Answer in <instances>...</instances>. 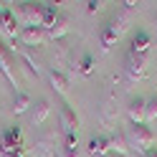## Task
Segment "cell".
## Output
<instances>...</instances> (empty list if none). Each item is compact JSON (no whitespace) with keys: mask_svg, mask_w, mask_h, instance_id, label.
Instances as JSON below:
<instances>
[{"mask_svg":"<svg viewBox=\"0 0 157 157\" xmlns=\"http://www.w3.org/2000/svg\"><path fill=\"white\" fill-rule=\"evenodd\" d=\"M127 23H129V10H122V13H117L114 18L106 21V25L101 28V33H99V41H101V48H104V51H106V48H112V46L122 38Z\"/></svg>","mask_w":157,"mask_h":157,"instance_id":"cell-1","label":"cell"},{"mask_svg":"<svg viewBox=\"0 0 157 157\" xmlns=\"http://www.w3.org/2000/svg\"><path fill=\"white\" fill-rule=\"evenodd\" d=\"M25 150V142H23V132L21 127L13 124L0 134V155H10V157H21Z\"/></svg>","mask_w":157,"mask_h":157,"instance_id":"cell-2","label":"cell"},{"mask_svg":"<svg viewBox=\"0 0 157 157\" xmlns=\"http://www.w3.org/2000/svg\"><path fill=\"white\" fill-rule=\"evenodd\" d=\"M15 18H21L23 25H43V3H18Z\"/></svg>","mask_w":157,"mask_h":157,"instance_id":"cell-3","label":"cell"},{"mask_svg":"<svg viewBox=\"0 0 157 157\" xmlns=\"http://www.w3.org/2000/svg\"><path fill=\"white\" fill-rule=\"evenodd\" d=\"M155 144V134L147 124H132V132H129V147H137L140 152L152 150Z\"/></svg>","mask_w":157,"mask_h":157,"instance_id":"cell-4","label":"cell"},{"mask_svg":"<svg viewBox=\"0 0 157 157\" xmlns=\"http://www.w3.org/2000/svg\"><path fill=\"white\" fill-rule=\"evenodd\" d=\"M0 33L8 36V38H18V33H21L15 10H13L8 3H0Z\"/></svg>","mask_w":157,"mask_h":157,"instance_id":"cell-5","label":"cell"},{"mask_svg":"<svg viewBox=\"0 0 157 157\" xmlns=\"http://www.w3.org/2000/svg\"><path fill=\"white\" fill-rule=\"evenodd\" d=\"M18 41L23 46H43L51 38H48V31L43 25H23L21 33H18Z\"/></svg>","mask_w":157,"mask_h":157,"instance_id":"cell-6","label":"cell"},{"mask_svg":"<svg viewBox=\"0 0 157 157\" xmlns=\"http://www.w3.org/2000/svg\"><path fill=\"white\" fill-rule=\"evenodd\" d=\"M144 71H147V58L127 53V58H124V74H127V78L134 84V81H140V78L144 76Z\"/></svg>","mask_w":157,"mask_h":157,"instance_id":"cell-7","label":"cell"},{"mask_svg":"<svg viewBox=\"0 0 157 157\" xmlns=\"http://www.w3.org/2000/svg\"><path fill=\"white\" fill-rule=\"evenodd\" d=\"M150 46H152L150 33H147V31H137V33L132 36V41H129V51H127V53H132V56H144V58H147Z\"/></svg>","mask_w":157,"mask_h":157,"instance_id":"cell-8","label":"cell"},{"mask_svg":"<svg viewBox=\"0 0 157 157\" xmlns=\"http://www.w3.org/2000/svg\"><path fill=\"white\" fill-rule=\"evenodd\" d=\"M58 117H61V129H63V134H76V132H78V117H76V112H74L68 104H61Z\"/></svg>","mask_w":157,"mask_h":157,"instance_id":"cell-9","label":"cell"},{"mask_svg":"<svg viewBox=\"0 0 157 157\" xmlns=\"http://www.w3.org/2000/svg\"><path fill=\"white\" fill-rule=\"evenodd\" d=\"M106 137V144H109V152H117L119 157H124L127 152V147H129V142H127V137H124V132H112V134H104Z\"/></svg>","mask_w":157,"mask_h":157,"instance_id":"cell-10","label":"cell"},{"mask_svg":"<svg viewBox=\"0 0 157 157\" xmlns=\"http://www.w3.org/2000/svg\"><path fill=\"white\" fill-rule=\"evenodd\" d=\"M127 114H129L132 124H144V96L132 99L129 106H127Z\"/></svg>","mask_w":157,"mask_h":157,"instance_id":"cell-11","label":"cell"},{"mask_svg":"<svg viewBox=\"0 0 157 157\" xmlns=\"http://www.w3.org/2000/svg\"><path fill=\"white\" fill-rule=\"evenodd\" d=\"M36 150L41 157H56V137L53 134H43L41 140L36 142Z\"/></svg>","mask_w":157,"mask_h":157,"instance_id":"cell-12","label":"cell"},{"mask_svg":"<svg viewBox=\"0 0 157 157\" xmlns=\"http://www.w3.org/2000/svg\"><path fill=\"white\" fill-rule=\"evenodd\" d=\"M78 155V137L76 134H63V144L58 157H76Z\"/></svg>","mask_w":157,"mask_h":157,"instance_id":"cell-13","label":"cell"},{"mask_svg":"<svg viewBox=\"0 0 157 157\" xmlns=\"http://www.w3.org/2000/svg\"><path fill=\"white\" fill-rule=\"evenodd\" d=\"M46 31H48V38H51V41H56V38H61L63 33H68V18L61 13V15H58L56 18V23L51 25V28H46Z\"/></svg>","mask_w":157,"mask_h":157,"instance_id":"cell-14","label":"cell"},{"mask_svg":"<svg viewBox=\"0 0 157 157\" xmlns=\"http://www.w3.org/2000/svg\"><path fill=\"white\" fill-rule=\"evenodd\" d=\"M86 152H89L91 157H96V155H106V152H109L106 137H104V134H99V137H91V140H89V147H86Z\"/></svg>","mask_w":157,"mask_h":157,"instance_id":"cell-15","label":"cell"},{"mask_svg":"<svg viewBox=\"0 0 157 157\" xmlns=\"http://www.w3.org/2000/svg\"><path fill=\"white\" fill-rule=\"evenodd\" d=\"M48 78H51L53 91H58V94H66V91H68V78H66L61 71H56V68H53V71L48 74Z\"/></svg>","mask_w":157,"mask_h":157,"instance_id":"cell-16","label":"cell"},{"mask_svg":"<svg viewBox=\"0 0 157 157\" xmlns=\"http://www.w3.org/2000/svg\"><path fill=\"white\" fill-rule=\"evenodd\" d=\"M48 114H51V104H48L46 99H41L36 104V109H33V124H43L48 119Z\"/></svg>","mask_w":157,"mask_h":157,"instance_id":"cell-17","label":"cell"},{"mask_svg":"<svg viewBox=\"0 0 157 157\" xmlns=\"http://www.w3.org/2000/svg\"><path fill=\"white\" fill-rule=\"evenodd\" d=\"M28 106H31V96L25 91H15V99H13V112L15 114H23Z\"/></svg>","mask_w":157,"mask_h":157,"instance_id":"cell-18","label":"cell"},{"mask_svg":"<svg viewBox=\"0 0 157 157\" xmlns=\"http://www.w3.org/2000/svg\"><path fill=\"white\" fill-rule=\"evenodd\" d=\"M152 119H157V94L144 99V122H152Z\"/></svg>","mask_w":157,"mask_h":157,"instance_id":"cell-19","label":"cell"},{"mask_svg":"<svg viewBox=\"0 0 157 157\" xmlns=\"http://www.w3.org/2000/svg\"><path fill=\"white\" fill-rule=\"evenodd\" d=\"M78 74H84V76H89L91 71H94V56L91 53H84L81 58H78Z\"/></svg>","mask_w":157,"mask_h":157,"instance_id":"cell-20","label":"cell"},{"mask_svg":"<svg viewBox=\"0 0 157 157\" xmlns=\"http://www.w3.org/2000/svg\"><path fill=\"white\" fill-rule=\"evenodd\" d=\"M86 10H89V13H96V10H101V3L91 0V3H86Z\"/></svg>","mask_w":157,"mask_h":157,"instance_id":"cell-21","label":"cell"},{"mask_svg":"<svg viewBox=\"0 0 157 157\" xmlns=\"http://www.w3.org/2000/svg\"><path fill=\"white\" fill-rule=\"evenodd\" d=\"M144 157H157V147H152V150H147Z\"/></svg>","mask_w":157,"mask_h":157,"instance_id":"cell-22","label":"cell"},{"mask_svg":"<svg viewBox=\"0 0 157 157\" xmlns=\"http://www.w3.org/2000/svg\"><path fill=\"white\" fill-rule=\"evenodd\" d=\"M0 157H10V155H0Z\"/></svg>","mask_w":157,"mask_h":157,"instance_id":"cell-23","label":"cell"}]
</instances>
